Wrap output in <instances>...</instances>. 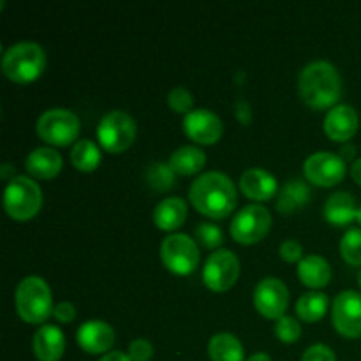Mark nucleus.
<instances>
[{"label": "nucleus", "mask_w": 361, "mask_h": 361, "mask_svg": "<svg viewBox=\"0 0 361 361\" xmlns=\"http://www.w3.org/2000/svg\"><path fill=\"white\" fill-rule=\"evenodd\" d=\"M189 200L194 208L207 217L224 219L235 210L238 194L229 176L221 171H208L194 180Z\"/></svg>", "instance_id": "nucleus-1"}, {"label": "nucleus", "mask_w": 361, "mask_h": 361, "mask_svg": "<svg viewBox=\"0 0 361 361\" xmlns=\"http://www.w3.org/2000/svg\"><path fill=\"white\" fill-rule=\"evenodd\" d=\"M341 76L334 63L314 60L298 76V94L303 102L316 109L330 108L341 97Z\"/></svg>", "instance_id": "nucleus-2"}, {"label": "nucleus", "mask_w": 361, "mask_h": 361, "mask_svg": "<svg viewBox=\"0 0 361 361\" xmlns=\"http://www.w3.org/2000/svg\"><path fill=\"white\" fill-rule=\"evenodd\" d=\"M14 302L20 317L27 323L39 324L53 314L51 289L44 279L37 275H28L18 284L14 293Z\"/></svg>", "instance_id": "nucleus-3"}, {"label": "nucleus", "mask_w": 361, "mask_h": 361, "mask_svg": "<svg viewBox=\"0 0 361 361\" xmlns=\"http://www.w3.org/2000/svg\"><path fill=\"white\" fill-rule=\"evenodd\" d=\"M44 49L32 41H21L6 49L2 56V71L16 83L35 80L44 69Z\"/></svg>", "instance_id": "nucleus-4"}, {"label": "nucleus", "mask_w": 361, "mask_h": 361, "mask_svg": "<svg viewBox=\"0 0 361 361\" xmlns=\"http://www.w3.org/2000/svg\"><path fill=\"white\" fill-rule=\"evenodd\" d=\"M42 204V190L39 183L28 176H13L4 190V207L16 221L32 219Z\"/></svg>", "instance_id": "nucleus-5"}, {"label": "nucleus", "mask_w": 361, "mask_h": 361, "mask_svg": "<svg viewBox=\"0 0 361 361\" xmlns=\"http://www.w3.org/2000/svg\"><path fill=\"white\" fill-rule=\"evenodd\" d=\"M35 127L42 141L56 147H66L80 134V118L71 109L51 108L39 116Z\"/></svg>", "instance_id": "nucleus-6"}, {"label": "nucleus", "mask_w": 361, "mask_h": 361, "mask_svg": "<svg viewBox=\"0 0 361 361\" xmlns=\"http://www.w3.org/2000/svg\"><path fill=\"white\" fill-rule=\"evenodd\" d=\"M99 143L113 154L127 150L136 137V122L129 113L113 109L106 113L97 126Z\"/></svg>", "instance_id": "nucleus-7"}, {"label": "nucleus", "mask_w": 361, "mask_h": 361, "mask_svg": "<svg viewBox=\"0 0 361 361\" xmlns=\"http://www.w3.org/2000/svg\"><path fill=\"white\" fill-rule=\"evenodd\" d=\"M162 263L168 270L178 275H189L194 271L200 261V250L196 242L189 235L173 233L168 235L161 243Z\"/></svg>", "instance_id": "nucleus-8"}, {"label": "nucleus", "mask_w": 361, "mask_h": 361, "mask_svg": "<svg viewBox=\"0 0 361 361\" xmlns=\"http://www.w3.org/2000/svg\"><path fill=\"white\" fill-rule=\"evenodd\" d=\"M271 226V215L261 204H247L233 217L229 231L240 243H256L267 236Z\"/></svg>", "instance_id": "nucleus-9"}, {"label": "nucleus", "mask_w": 361, "mask_h": 361, "mask_svg": "<svg viewBox=\"0 0 361 361\" xmlns=\"http://www.w3.org/2000/svg\"><path fill=\"white\" fill-rule=\"evenodd\" d=\"M240 277V261L231 250L221 249L212 254L203 268V281L212 291L233 288Z\"/></svg>", "instance_id": "nucleus-10"}, {"label": "nucleus", "mask_w": 361, "mask_h": 361, "mask_svg": "<svg viewBox=\"0 0 361 361\" xmlns=\"http://www.w3.org/2000/svg\"><path fill=\"white\" fill-rule=\"evenodd\" d=\"M331 319H334L335 330L348 338L361 337V293L342 291L335 296L331 305Z\"/></svg>", "instance_id": "nucleus-11"}, {"label": "nucleus", "mask_w": 361, "mask_h": 361, "mask_svg": "<svg viewBox=\"0 0 361 361\" xmlns=\"http://www.w3.org/2000/svg\"><path fill=\"white\" fill-rule=\"evenodd\" d=\"M303 173L310 183L319 187H331L345 175V161L335 152H316L309 155L303 164Z\"/></svg>", "instance_id": "nucleus-12"}, {"label": "nucleus", "mask_w": 361, "mask_h": 361, "mask_svg": "<svg viewBox=\"0 0 361 361\" xmlns=\"http://www.w3.org/2000/svg\"><path fill=\"white\" fill-rule=\"evenodd\" d=\"M289 303L288 286L275 277H267L257 282L254 289V305L268 319H279L284 316Z\"/></svg>", "instance_id": "nucleus-13"}, {"label": "nucleus", "mask_w": 361, "mask_h": 361, "mask_svg": "<svg viewBox=\"0 0 361 361\" xmlns=\"http://www.w3.org/2000/svg\"><path fill=\"white\" fill-rule=\"evenodd\" d=\"M183 130L190 140L197 141L201 145H214L221 140L222 120L219 118L217 113L207 108H196L183 116Z\"/></svg>", "instance_id": "nucleus-14"}, {"label": "nucleus", "mask_w": 361, "mask_h": 361, "mask_svg": "<svg viewBox=\"0 0 361 361\" xmlns=\"http://www.w3.org/2000/svg\"><path fill=\"white\" fill-rule=\"evenodd\" d=\"M78 344L90 355H108L115 342V331L106 321L90 319L78 328Z\"/></svg>", "instance_id": "nucleus-15"}, {"label": "nucleus", "mask_w": 361, "mask_h": 361, "mask_svg": "<svg viewBox=\"0 0 361 361\" xmlns=\"http://www.w3.org/2000/svg\"><path fill=\"white\" fill-rule=\"evenodd\" d=\"M360 126L358 113L349 104H337L324 116V133L334 141H349Z\"/></svg>", "instance_id": "nucleus-16"}, {"label": "nucleus", "mask_w": 361, "mask_h": 361, "mask_svg": "<svg viewBox=\"0 0 361 361\" xmlns=\"http://www.w3.org/2000/svg\"><path fill=\"white\" fill-rule=\"evenodd\" d=\"M240 189L249 200L267 201L277 192V180L263 168H249L240 176Z\"/></svg>", "instance_id": "nucleus-17"}, {"label": "nucleus", "mask_w": 361, "mask_h": 361, "mask_svg": "<svg viewBox=\"0 0 361 361\" xmlns=\"http://www.w3.org/2000/svg\"><path fill=\"white\" fill-rule=\"evenodd\" d=\"M32 345L39 361H59L66 351V338L59 326L42 324L35 331Z\"/></svg>", "instance_id": "nucleus-18"}, {"label": "nucleus", "mask_w": 361, "mask_h": 361, "mask_svg": "<svg viewBox=\"0 0 361 361\" xmlns=\"http://www.w3.org/2000/svg\"><path fill=\"white\" fill-rule=\"evenodd\" d=\"M62 155L49 147H39L28 154L25 168L35 178L49 180L56 176L62 169Z\"/></svg>", "instance_id": "nucleus-19"}, {"label": "nucleus", "mask_w": 361, "mask_h": 361, "mask_svg": "<svg viewBox=\"0 0 361 361\" xmlns=\"http://www.w3.org/2000/svg\"><path fill=\"white\" fill-rule=\"evenodd\" d=\"M356 214L358 208L355 197L345 190L334 192L324 203V217L335 226H348L349 222L355 221Z\"/></svg>", "instance_id": "nucleus-20"}, {"label": "nucleus", "mask_w": 361, "mask_h": 361, "mask_svg": "<svg viewBox=\"0 0 361 361\" xmlns=\"http://www.w3.org/2000/svg\"><path fill=\"white\" fill-rule=\"evenodd\" d=\"M298 277L305 286L314 289L324 288L331 279V268L324 257L309 254L298 264Z\"/></svg>", "instance_id": "nucleus-21"}, {"label": "nucleus", "mask_w": 361, "mask_h": 361, "mask_svg": "<svg viewBox=\"0 0 361 361\" xmlns=\"http://www.w3.org/2000/svg\"><path fill=\"white\" fill-rule=\"evenodd\" d=\"M187 219V204L182 197H166L155 207L154 222L164 231L178 229Z\"/></svg>", "instance_id": "nucleus-22"}, {"label": "nucleus", "mask_w": 361, "mask_h": 361, "mask_svg": "<svg viewBox=\"0 0 361 361\" xmlns=\"http://www.w3.org/2000/svg\"><path fill=\"white\" fill-rule=\"evenodd\" d=\"M208 356L212 361H243L245 355L238 337L228 331H221L208 342Z\"/></svg>", "instance_id": "nucleus-23"}, {"label": "nucleus", "mask_w": 361, "mask_h": 361, "mask_svg": "<svg viewBox=\"0 0 361 361\" xmlns=\"http://www.w3.org/2000/svg\"><path fill=\"white\" fill-rule=\"evenodd\" d=\"M204 162H207V155L201 148L194 147V145H185L173 152L168 164L171 166L176 175H194L203 169Z\"/></svg>", "instance_id": "nucleus-24"}, {"label": "nucleus", "mask_w": 361, "mask_h": 361, "mask_svg": "<svg viewBox=\"0 0 361 361\" xmlns=\"http://www.w3.org/2000/svg\"><path fill=\"white\" fill-rule=\"evenodd\" d=\"M71 162H73L74 168L80 169V171H94L99 166V162H101V152H99V147L90 140L76 141L73 150H71Z\"/></svg>", "instance_id": "nucleus-25"}, {"label": "nucleus", "mask_w": 361, "mask_h": 361, "mask_svg": "<svg viewBox=\"0 0 361 361\" xmlns=\"http://www.w3.org/2000/svg\"><path fill=\"white\" fill-rule=\"evenodd\" d=\"M326 309L328 296L317 291L303 293L298 298V302H296V314H298L303 321H309V323L319 321L321 317L324 316V312H326Z\"/></svg>", "instance_id": "nucleus-26"}, {"label": "nucleus", "mask_w": 361, "mask_h": 361, "mask_svg": "<svg viewBox=\"0 0 361 361\" xmlns=\"http://www.w3.org/2000/svg\"><path fill=\"white\" fill-rule=\"evenodd\" d=\"M309 196V187L302 180H289L279 196L277 208L284 214H291L295 208H300L303 203H307Z\"/></svg>", "instance_id": "nucleus-27"}, {"label": "nucleus", "mask_w": 361, "mask_h": 361, "mask_svg": "<svg viewBox=\"0 0 361 361\" xmlns=\"http://www.w3.org/2000/svg\"><path fill=\"white\" fill-rule=\"evenodd\" d=\"M341 254L349 264H361V229L353 228L345 231L341 240Z\"/></svg>", "instance_id": "nucleus-28"}, {"label": "nucleus", "mask_w": 361, "mask_h": 361, "mask_svg": "<svg viewBox=\"0 0 361 361\" xmlns=\"http://www.w3.org/2000/svg\"><path fill=\"white\" fill-rule=\"evenodd\" d=\"M175 175L171 166L164 164V162H155L148 168L147 171V182L154 187L155 190H168L175 183Z\"/></svg>", "instance_id": "nucleus-29"}, {"label": "nucleus", "mask_w": 361, "mask_h": 361, "mask_svg": "<svg viewBox=\"0 0 361 361\" xmlns=\"http://www.w3.org/2000/svg\"><path fill=\"white\" fill-rule=\"evenodd\" d=\"M275 335H277L279 341L286 342V344H291V342H296L300 338L302 326H300V323L295 317L282 316L275 323Z\"/></svg>", "instance_id": "nucleus-30"}, {"label": "nucleus", "mask_w": 361, "mask_h": 361, "mask_svg": "<svg viewBox=\"0 0 361 361\" xmlns=\"http://www.w3.org/2000/svg\"><path fill=\"white\" fill-rule=\"evenodd\" d=\"M168 104L169 108L175 109L176 113H189L192 111V104H194V97L187 88L183 87H175L171 92L168 94Z\"/></svg>", "instance_id": "nucleus-31"}, {"label": "nucleus", "mask_w": 361, "mask_h": 361, "mask_svg": "<svg viewBox=\"0 0 361 361\" xmlns=\"http://www.w3.org/2000/svg\"><path fill=\"white\" fill-rule=\"evenodd\" d=\"M196 238L203 243L208 249H214L222 243V231L217 226L210 224V222H201L196 228Z\"/></svg>", "instance_id": "nucleus-32"}, {"label": "nucleus", "mask_w": 361, "mask_h": 361, "mask_svg": "<svg viewBox=\"0 0 361 361\" xmlns=\"http://www.w3.org/2000/svg\"><path fill=\"white\" fill-rule=\"evenodd\" d=\"M129 358L133 361H148L154 356V345L147 338H136L129 344Z\"/></svg>", "instance_id": "nucleus-33"}, {"label": "nucleus", "mask_w": 361, "mask_h": 361, "mask_svg": "<svg viewBox=\"0 0 361 361\" xmlns=\"http://www.w3.org/2000/svg\"><path fill=\"white\" fill-rule=\"evenodd\" d=\"M302 361H337L335 353L324 344H314L303 353Z\"/></svg>", "instance_id": "nucleus-34"}, {"label": "nucleus", "mask_w": 361, "mask_h": 361, "mask_svg": "<svg viewBox=\"0 0 361 361\" xmlns=\"http://www.w3.org/2000/svg\"><path fill=\"white\" fill-rule=\"evenodd\" d=\"M279 252H281V256L284 257L286 261H302V254H303V247L302 243L298 242V240H286V242L281 243V247H279Z\"/></svg>", "instance_id": "nucleus-35"}, {"label": "nucleus", "mask_w": 361, "mask_h": 361, "mask_svg": "<svg viewBox=\"0 0 361 361\" xmlns=\"http://www.w3.org/2000/svg\"><path fill=\"white\" fill-rule=\"evenodd\" d=\"M53 316L60 323H71L76 317V309H74V305L71 302H60L53 309Z\"/></svg>", "instance_id": "nucleus-36"}, {"label": "nucleus", "mask_w": 361, "mask_h": 361, "mask_svg": "<svg viewBox=\"0 0 361 361\" xmlns=\"http://www.w3.org/2000/svg\"><path fill=\"white\" fill-rule=\"evenodd\" d=\"M99 361H133V360H130L129 355H126V353L113 351V353H108V355L102 356Z\"/></svg>", "instance_id": "nucleus-37"}, {"label": "nucleus", "mask_w": 361, "mask_h": 361, "mask_svg": "<svg viewBox=\"0 0 361 361\" xmlns=\"http://www.w3.org/2000/svg\"><path fill=\"white\" fill-rule=\"evenodd\" d=\"M351 176L358 185H361V157L356 159L351 166Z\"/></svg>", "instance_id": "nucleus-38"}, {"label": "nucleus", "mask_w": 361, "mask_h": 361, "mask_svg": "<svg viewBox=\"0 0 361 361\" xmlns=\"http://www.w3.org/2000/svg\"><path fill=\"white\" fill-rule=\"evenodd\" d=\"M247 361H271V358L267 355V353H256V355L250 356Z\"/></svg>", "instance_id": "nucleus-39"}, {"label": "nucleus", "mask_w": 361, "mask_h": 361, "mask_svg": "<svg viewBox=\"0 0 361 361\" xmlns=\"http://www.w3.org/2000/svg\"><path fill=\"white\" fill-rule=\"evenodd\" d=\"M345 154H351V157H353V154H355V147H345L344 150H342V155L345 157Z\"/></svg>", "instance_id": "nucleus-40"}, {"label": "nucleus", "mask_w": 361, "mask_h": 361, "mask_svg": "<svg viewBox=\"0 0 361 361\" xmlns=\"http://www.w3.org/2000/svg\"><path fill=\"white\" fill-rule=\"evenodd\" d=\"M356 221H358V224L361 226V207L358 208V214H356Z\"/></svg>", "instance_id": "nucleus-41"}, {"label": "nucleus", "mask_w": 361, "mask_h": 361, "mask_svg": "<svg viewBox=\"0 0 361 361\" xmlns=\"http://www.w3.org/2000/svg\"><path fill=\"white\" fill-rule=\"evenodd\" d=\"M358 282H360V288H361V271H360V275H358Z\"/></svg>", "instance_id": "nucleus-42"}]
</instances>
